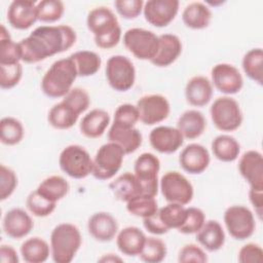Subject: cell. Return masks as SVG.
<instances>
[{
  "mask_svg": "<svg viewBox=\"0 0 263 263\" xmlns=\"http://www.w3.org/2000/svg\"><path fill=\"white\" fill-rule=\"evenodd\" d=\"M214 156L223 162H232L240 153V145L235 138L229 135H219L212 142Z\"/></svg>",
  "mask_w": 263,
  "mask_h": 263,
  "instance_id": "d6a6232c",
  "label": "cell"
},
{
  "mask_svg": "<svg viewBox=\"0 0 263 263\" xmlns=\"http://www.w3.org/2000/svg\"><path fill=\"white\" fill-rule=\"evenodd\" d=\"M146 237L147 236L140 228L136 226H127L118 231L116 235V245L123 255L135 257L140 255Z\"/></svg>",
  "mask_w": 263,
  "mask_h": 263,
  "instance_id": "d4e9b609",
  "label": "cell"
},
{
  "mask_svg": "<svg viewBox=\"0 0 263 263\" xmlns=\"http://www.w3.org/2000/svg\"><path fill=\"white\" fill-rule=\"evenodd\" d=\"M4 233L13 239L27 236L34 227L31 216L21 208H14L6 212L2 221Z\"/></svg>",
  "mask_w": 263,
  "mask_h": 263,
  "instance_id": "ffe728a7",
  "label": "cell"
},
{
  "mask_svg": "<svg viewBox=\"0 0 263 263\" xmlns=\"http://www.w3.org/2000/svg\"><path fill=\"white\" fill-rule=\"evenodd\" d=\"M143 0H116L114 6L118 14H120L125 20L137 18L144 7Z\"/></svg>",
  "mask_w": 263,
  "mask_h": 263,
  "instance_id": "681fc988",
  "label": "cell"
},
{
  "mask_svg": "<svg viewBox=\"0 0 263 263\" xmlns=\"http://www.w3.org/2000/svg\"><path fill=\"white\" fill-rule=\"evenodd\" d=\"M7 22L16 30L31 28L37 18V2L32 0H14L7 9Z\"/></svg>",
  "mask_w": 263,
  "mask_h": 263,
  "instance_id": "ac0fdd59",
  "label": "cell"
},
{
  "mask_svg": "<svg viewBox=\"0 0 263 263\" xmlns=\"http://www.w3.org/2000/svg\"><path fill=\"white\" fill-rule=\"evenodd\" d=\"M17 186V177L15 172L4 165H0V199L3 201L11 196Z\"/></svg>",
  "mask_w": 263,
  "mask_h": 263,
  "instance_id": "bcb514c9",
  "label": "cell"
},
{
  "mask_svg": "<svg viewBox=\"0 0 263 263\" xmlns=\"http://www.w3.org/2000/svg\"><path fill=\"white\" fill-rule=\"evenodd\" d=\"M26 205L29 212L33 214V216L44 218L53 213L57 208V202L45 198L40 193H38L37 190H34L28 195Z\"/></svg>",
  "mask_w": 263,
  "mask_h": 263,
  "instance_id": "b9f144b4",
  "label": "cell"
},
{
  "mask_svg": "<svg viewBox=\"0 0 263 263\" xmlns=\"http://www.w3.org/2000/svg\"><path fill=\"white\" fill-rule=\"evenodd\" d=\"M180 263H205L208 256L205 252L195 243H187L183 246L178 255Z\"/></svg>",
  "mask_w": 263,
  "mask_h": 263,
  "instance_id": "f907efd6",
  "label": "cell"
},
{
  "mask_svg": "<svg viewBox=\"0 0 263 263\" xmlns=\"http://www.w3.org/2000/svg\"><path fill=\"white\" fill-rule=\"evenodd\" d=\"M100 262H121L122 259L115 254H106L99 259Z\"/></svg>",
  "mask_w": 263,
  "mask_h": 263,
  "instance_id": "9f6ffc18",
  "label": "cell"
},
{
  "mask_svg": "<svg viewBox=\"0 0 263 263\" xmlns=\"http://www.w3.org/2000/svg\"><path fill=\"white\" fill-rule=\"evenodd\" d=\"M23 77V66L21 63L11 65H0V86L2 89H10L18 84Z\"/></svg>",
  "mask_w": 263,
  "mask_h": 263,
  "instance_id": "f6af8a7d",
  "label": "cell"
},
{
  "mask_svg": "<svg viewBox=\"0 0 263 263\" xmlns=\"http://www.w3.org/2000/svg\"><path fill=\"white\" fill-rule=\"evenodd\" d=\"M69 189V183L64 177L53 175L41 181L36 190L45 198L57 202L68 194Z\"/></svg>",
  "mask_w": 263,
  "mask_h": 263,
  "instance_id": "836d02e7",
  "label": "cell"
},
{
  "mask_svg": "<svg viewBox=\"0 0 263 263\" xmlns=\"http://www.w3.org/2000/svg\"><path fill=\"white\" fill-rule=\"evenodd\" d=\"M210 114L213 124L222 132L237 129L243 120L239 104L228 96L217 98L210 108Z\"/></svg>",
  "mask_w": 263,
  "mask_h": 263,
  "instance_id": "5b68a950",
  "label": "cell"
},
{
  "mask_svg": "<svg viewBox=\"0 0 263 263\" xmlns=\"http://www.w3.org/2000/svg\"><path fill=\"white\" fill-rule=\"evenodd\" d=\"M182 52V42L175 34H162L158 36V47L154 58L150 61L156 67L172 65Z\"/></svg>",
  "mask_w": 263,
  "mask_h": 263,
  "instance_id": "7402d4cb",
  "label": "cell"
},
{
  "mask_svg": "<svg viewBox=\"0 0 263 263\" xmlns=\"http://www.w3.org/2000/svg\"><path fill=\"white\" fill-rule=\"evenodd\" d=\"M213 97V84L205 76L197 75L188 80L185 86V98L194 107L208 105Z\"/></svg>",
  "mask_w": 263,
  "mask_h": 263,
  "instance_id": "cb8c5ba5",
  "label": "cell"
},
{
  "mask_svg": "<svg viewBox=\"0 0 263 263\" xmlns=\"http://www.w3.org/2000/svg\"><path fill=\"white\" fill-rule=\"evenodd\" d=\"M158 210L157 201L155 197L141 194L126 202V211L136 217L147 218L155 214Z\"/></svg>",
  "mask_w": 263,
  "mask_h": 263,
  "instance_id": "ab89813d",
  "label": "cell"
},
{
  "mask_svg": "<svg viewBox=\"0 0 263 263\" xmlns=\"http://www.w3.org/2000/svg\"><path fill=\"white\" fill-rule=\"evenodd\" d=\"M182 21L187 28L201 30L209 27L212 21V11L205 3L194 1L185 6Z\"/></svg>",
  "mask_w": 263,
  "mask_h": 263,
  "instance_id": "f546056e",
  "label": "cell"
},
{
  "mask_svg": "<svg viewBox=\"0 0 263 263\" xmlns=\"http://www.w3.org/2000/svg\"><path fill=\"white\" fill-rule=\"evenodd\" d=\"M206 127V120L198 110H187L180 115L177 121V128L184 139L194 140L200 137Z\"/></svg>",
  "mask_w": 263,
  "mask_h": 263,
  "instance_id": "f1b7e54d",
  "label": "cell"
},
{
  "mask_svg": "<svg viewBox=\"0 0 263 263\" xmlns=\"http://www.w3.org/2000/svg\"><path fill=\"white\" fill-rule=\"evenodd\" d=\"M108 140L117 144L125 154H130L140 148L143 137L141 132L135 126L129 127L112 123L108 132Z\"/></svg>",
  "mask_w": 263,
  "mask_h": 263,
  "instance_id": "603a6c76",
  "label": "cell"
},
{
  "mask_svg": "<svg viewBox=\"0 0 263 263\" xmlns=\"http://www.w3.org/2000/svg\"><path fill=\"white\" fill-rule=\"evenodd\" d=\"M109 188L114 197L120 201L127 202L132 198L143 194V187L135 174L123 173L113 180Z\"/></svg>",
  "mask_w": 263,
  "mask_h": 263,
  "instance_id": "484cf974",
  "label": "cell"
},
{
  "mask_svg": "<svg viewBox=\"0 0 263 263\" xmlns=\"http://www.w3.org/2000/svg\"><path fill=\"white\" fill-rule=\"evenodd\" d=\"M205 215L202 210L195 206L186 208V218L184 223L178 228V231L183 234L196 233L204 224Z\"/></svg>",
  "mask_w": 263,
  "mask_h": 263,
  "instance_id": "ee69618b",
  "label": "cell"
},
{
  "mask_svg": "<svg viewBox=\"0 0 263 263\" xmlns=\"http://www.w3.org/2000/svg\"><path fill=\"white\" fill-rule=\"evenodd\" d=\"M139 121L138 109L135 105L132 104H121L117 107L114 112L113 123L133 127Z\"/></svg>",
  "mask_w": 263,
  "mask_h": 263,
  "instance_id": "7dc6e473",
  "label": "cell"
},
{
  "mask_svg": "<svg viewBox=\"0 0 263 263\" xmlns=\"http://www.w3.org/2000/svg\"><path fill=\"white\" fill-rule=\"evenodd\" d=\"M110 124V115L104 109H92L86 113L80 121L81 134L88 139L101 137Z\"/></svg>",
  "mask_w": 263,
  "mask_h": 263,
  "instance_id": "4316f807",
  "label": "cell"
},
{
  "mask_svg": "<svg viewBox=\"0 0 263 263\" xmlns=\"http://www.w3.org/2000/svg\"><path fill=\"white\" fill-rule=\"evenodd\" d=\"M179 5L178 0H148L144 3L143 14L150 25L166 27L178 14Z\"/></svg>",
  "mask_w": 263,
  "mask_h": 263,
  "instance_id": "9a60e30c",
  "label": "cell"
},
{
  "mask_svg": "<svg viewBox=\"0 0 263 263\" xmlns=\"http://www.w3.org/2000/svg\"><path fill=\"white\" fill-rule=\"evenodd\" d=\"M237 260L241 263H260L263 261V250L258 243L249 242L238 251Z\"/></svg>",
  "mask_w": 263,
  "mask_h": 263,
  "instance_id": "816d5d0a",
  "label": "cell"
},
{
  "mask_svg": "<svg viewBox=\"0 0 263 263\" xmlns=\"http://www.w3.org/2000/svg\"><path fill=\"white\" fill-rule=\"evenodd\" d=\"M105 73L109 85L117 91H127L135 84L136 69L125 55L110 57L106 63Z\"/></svg>",
  "mask_w": 263,
  "mask_h": 263,
  "instance_id": "ba28073f",
  "label": "cell"
},
{
  "mask_svg": "<svg viewBox=\"0 0 263 263\" xmlns=\"http://www.w3.org/2000/svg\"><path fill=\"white\" fill-rule=\"evenodd\" d=\"M87 230L96 240L107 242L117 235L118 223L110 213L98 212L89 217Z\"/></svg>",
  "mask_w": 263,
  "mask_h": 263,
  "instance_id": "44dd1931",
  "label": "cell"
},
{
  "mask_svg": "<svg viewBox=\"0 0 263 263\" xmlns=\"http://www.w3.org/2000/svg\"><path fill=\"white\" fill-rule=\"evenodd\" d=\"M21 255L27 263H43L50 255V246L41 237L33 236L21 246Z\"/></svg>",
  "mask_w": 263,
  "mask_h": 263,
  "instance_id": "1f68e13d",
  "label": "cell"
},
{
  "mask_svg": "<svg viewBox=\"0 0 263 263\" xmlns=\"http://www.w3.org/2000/svg\"><path fill=\"white\" fill-rule=\"evenodd\" d=\"M79 114L87 110L90 105V98L87 91L81 87H73L63 99Z\"/></svg>",
  "mask_w": 263,
  "mask_h": 263,
  "instance_id": "c3c4849f",
  "label": "cell"
},
{
  "mask_svg": "<svg viewBox=\"0 0 263 263\" xmlns=\"http://www.w3.org/2000/svg\"><path fill=\"white\" fill-rule=\"evenodd\" d=\"M143 225L148 232L155 234V235H162V234H165L168 232V230L159 221L156 213L150 217L144 218Z\"/></svg>",
  "mask_w": 263,
  "mask_h": 263,
  "instance_id": "f5cc1de1",
  "label": "cell"
},
{
  "mask_svg": "<svg viewBox=\"0 0 263 263\" xmlns=\"http://www.w3.org/2000/svg\"><path fill=\"white\" fill-rule=\"evenodd\" d=\"M24 126L22 122L11 116L3 117L0 121V140L7 146L18 144L24 138Z\"/></svg>",
  "mask_w": 263,
  "mask_h": 263,
  "instance_id": "f35d334b",
  "label": "cell"
},
{
  "mask_svg": "<svg viewBox=\"0 0 263 263\" xmlns=\"http://www.w3.org/2000/svg\"><path fill=\"white\" fill-rule=\"evenodd\" d=\"M139 120L145 125H154L165 120L171 112L168 100L159 93H150L141 97L136 105Z\"/></svg>",
  "mask_w": 263,
  "mask_h": 263,
  "instance_id": "7c38bea8",
  "label": "cell"
},
{
  "mask_svg": "<svg viewBox=\"0 0 263 263\" xmlns=\"http://www.w3.org/2000/svg\"><path fill=\"white\" fill-rule=\"evenodd\" d=\"M22 51L20 44L14 42L4 25L0 32V65H11L21 63Z\"/></svg>",
  "mask_w": 263,
  "mask_h": 263,
  "instance_id": "74e56055",
  "label": "cell"
},
{
  "mask_svg": "<svg viewBox=\"0 0 263 263\" xmlns=\"http://www.w3.org/2000/svg\"><path fill=\"white\" fill-rule=\"evenodd\" d=\"M160 161L150 152L142 153L135 161V175L143 187V194L155 197L158 192V173Z\"/></svg>",
  "mask_w": 263,
  "mask_h": 263,
  "instance_id": "4fadbf2b",
  "label": "cell"
},
{
  "mask_svg": "<svg viewBox=\"0 0 263 263\" xmlns=\"http://www.w3.org/2000/svg\"><path fill=\"white\" fill-rule=\"evenodd\" d=\"M125 48L137 59L151 61L158 47V36L143 28H130L123 34Z\"/></svg>",
  "mask_w": 263,
  "mask_h": 263,
  "instance_id": "9c48e42d",
  "label": "cell"
},
{
  "mask_svg": "<svg viewBox=\"0 0 263 263\" xmlns=\"http://www.w3.org/2000/svg\"><path fill=\"white\" fill-rule=\"evenodd\" d=\"M196 240L209 252H217L225 243V232L222 225L216 220L205 221L196 232Z\"/></svg>",
  "mask_w": 263,
  "mask_h": 263,
  "instance_id": "83f0119b",
  "label": "cell"
},
{
  "mask_svg": "<svg viewBox=\"0 0 263 263\" xmlns=\"http://www.w3.org/2000/svg\"><path fill=\"white\" fill-rule=\"evenodd\" d=\"M212 84L222 93L235 95L240 91L243 79L238 69L227 63L215 65L211 70Z\"/></svg>",
  "mask_w": 263,
  "mask_h": 263,
  "instance_id": "5bb4252c",
  "label": "cell"
},
{
  "mask_svg": "<svg viewBox=\"0 0 263 263\" xmlns=\"http://www.w3.org/2000/svg\"><path fill=\"white\" fill-rule=\"evenodd\" d=\"M156 215L161 224L170 231L178 229L186 218V208L183 204L168 202L166 205L157 210Z\"/></svg>",
  "mask_w": 263,
  "mask_h": 263,
  "instance_id": "8d00e7d4",
  "label": "cell"
},
{
  "mask_svg": "<svg viewBox=\"0 0 263 263\" xmlns=\"http://www.w3.org/2000/svg\"><path fill=\"white\" fill-rule=\"evenodd\" d=\"M211 161L208 149L197 143L187 145L180 153L179 163L183 171L191 175L203 173Z\"/></svg>",
  "mask_w": 263,
  "mask_h": 263,
  "instance_id": "d6986e66",
  "label": "cell"
},
{
  "mask_svg": "<svg viewBox=\"0 0 263 263\" xmlns=\"http://www.w3.org/2000/svg\"><path fill=\"white\" fill-rule=\"evenodd\" d=\"M65 11L64 3L60 0H42L37 2V18L42 23L59 21Z\"/></svg>",
  "mask_w": 263,
  "mask_h": 263,
  "instance_id": "7bdbcfd3",
  "label": "cell"
},
{
  "mask_svg": "<svg viewBox=\"0 0 263 263\" xmlns=\"http://www.w3.org/2000/svg\"><path fill=\"white\" fill-rule=\"evenodd\" d=\"M241 66L246 75L257 84L263 82V50L261 47L250 49L242 58Z\"/></svg>",
  "mask_w": 263,
  "mask_h": 263,
  "instance_id": "d590c367",
  "label": "cell"
},
{
  "mask_svg": "<svg viewBox=\"0 0 263 263\" xmlns=\"http://www.w3.org/2000/svg\"><path fill=\"white\" fill-rule=\"evenodd\" d=\"M166 253V245L162 239L155 236H149L146 237L139 258L146 263H159L164 260Z\"/></svg>",
  "mask_w": 263,
  "mask_h": 263,
  "instance_id": "60d3db41",
  "label": "cell"
},
{
  "mask_svg": "<svg viewBox=\"0 0 263 263\" xmlns=\"http://www.w3.org/2000/svg\"><path fill=\"white\" fill-rule=\"evenodd\" d=\"M88 30L93 34L95 43L102 49L116 46L121 39V28L115 13L106 6L91 9L86 17Z\"/></svg>",
  "mask_w": 263,
  "mask_h": 263,
  "instance_id": "7a4b0ae2",
  "label": "cell"
},
{
  "mask_svg": "<svg viewBox=\"0 0 263 263\" xmlns=\"http://www.w3.org/2000/svg\"><path fill=\"white\" fill-rule=\"evenodd\" d=\"M249 199L255 210L256 215L261 220L263 214V190H256L250 188Z\"/></svg>",
  "mask_w": 263,
  "mask_h": 263,
  "instance_id": "db71d44e",
  "label": "cell"
},
{
  "mask_svg": "<svg viewBox=\"0 0 263 263\" xmlns=\"http://www.w3.org/2000/svg\"><path fill=\"white\" fill-rule=\"evenodd\" d=\"M76 39L75 30L68 25L37 27L28 37L18 42L22 61L27 64L44 61L70 49Z\"/></svg>",
  "mask_w": 263,
  "mask_h": 263,
  "instance_id": "6da1fadb",
  "label": "cell"
},
{
  "mask_svg": "<svg viewBox=\"0 0 263 263\" xmlns=\"http://www.w3.org/2000/svg\"><path fill=\"white\" fill-rule=\"evenodd\" d=\"M151 147L159 153L171 154L179 150L184 144V137L177 127L159 125L149 134Z\"/></svg>",
  "mask_w": 263,
  "mask_h": 263,
  "instance_id": "e0dca14e",
  "label": "cell"
},
{
  "mask_svg": "<svg viewBox=\"0 0 263 263\" xmlns=\"http://www.w3.org/2000/svg\"><path fill=\"white\" fill-rule=\"evenodd\" d=\"M124 155L123 150L115 143L102 145L92 159L91 175L100 181L113 178L121 168Z\"/></svg>",
  "mask_w": 263,
  "mask_h": 263,
  "instance_id": "8992f818",
  "label": "cell"
},
{
  "mask_svg": "<svg viewBox=\"0 0 263 263\" xmlns=\"http://www.w3.org/2000/svg\"><path fill=\"white\" fill-rule=\"evenodd\" d=\"M240 176L250 185V188L263 190V156L257 150L245 152L238 161Z\"/></svg>",
  "mask_w": 263,
  "mask_h": 263,
  "instance_id": "2e32d148",
  "label": "cell"
},
{
  "mask_svg": "<svg viewBox=\"0 0 263 263\" xmlns=\"http://www.w3.org/2000/svg\"><path fill=\"white\" fill-rule=\"evenodd\" d=\"M82 243L77 226L71 223L57 225L50 234V255L55 263H70Z\"/></svg>",
  "mask_w": 263,
  "mask_h": 263,
  "instance_id": "277c9868",
  "label": "cell"
},
{
  "mask_svg": "<svg viewBox=\"0 0 263 263\" xmlns=\"http://www.w3.org/2000/svg\"><path fill=\"white\" fill-rule=\"evenodd\" d=\"M79 113L65 101L53 105L47 115L48 123L57 129H69L75 125L79 118Z\"/></svg>",
  "mask_w": 263,
  "mask_h": 263,
  "instance_id": "4dcf8cb0",
  "label": "cell"
},
{
  "mask_svg": "<svg viewBox=\"0 0 263 263\" xmlns=\"http://www.w3.org/2000/svg\"><path fill=\"white\" fill-rule=\"evenodd\" d=\"M0 261L2 263H17L20 261L17 252L9 245H1L0 247Z\"/></svg>",
  "mask_w": 263,
  "mask_h": 263,
  "instance_id": "11a10c76",
  "label": "cell"
},
{
  "mask_svg": "<svg viewBox=\"0 0 263 263\" xmlns=\"http://www.w3.org/2000/svg\"><path fill=\"white\" fill-rule=\"evenodd\" d=\"M61 170L73 179H84L92 172V158L80 145H68L59 156Z\"/></svg>",
  "mask_w": 263,
  "mask_h": 263,
  "instance_id": "52a82bcc",
  "label": "cell"
},
{
  "mask_svg": "<svg viewBox=\"0 0 263 263\" xmlns=\"http://www.w3.org/2000/svg\"><path fill=\"white\" fill-rule=\"evenodd\" d=\"M159 189L167 202L180 203L183 205L191 202L194 194L190 181L177 171L166 172L159 181Z\"/></svg>",
  "mask_w": 263,
  "mask_h": 263,
  "instance_id": "8fae6325",
  "label": "cell"
},
{
  "mask_svg": "<svg viewBox=\"0 0 263 263\" xmlns=\"http://www.w3.org/2000/svg\"><path fill=\"white\" fill-rule=\"evenodd\" d=\"M78 77L73 60L68 57L51 64L41 79L42 92L51 99L64 98Z\"/></svg>",
  "mask_w": 263,
  "mask_h": 263,
  "instance_id": "3957f363",
  "label": "cell"
},
{
  "mask_svg": "<svg viewBox=\"0 0 263 263\" xmlns=\"http://www.w3.org/2000/svg\"><path fill=\"white\" fill-rule=\"evenodd\" d=\"M223 219L228 233L236 240L250 238L255 232L254 214L245 205H230L225 210Z\"/></svg>",
  "mask_w": 263,
  "mask_h": 263,
  "instance_id": "30bf717a",
  "label": "cell"
},
{
  "mask_svg": "<svg viewBox=\"0 0 263 263\" xmlns=\"http://www.w3.org/2000/svg\"><path fill=\"white\" fill-rule=\"evenodd\" d=\"M69 57L73 60L79 77L95 75L102 65L101 57L91 50H79Z\"/></svg>",
  "mask_w": 263,
  "mask_h": 263,
  "instance_id": "e575fe53",
  "label": "cell"
}]
</instances>
